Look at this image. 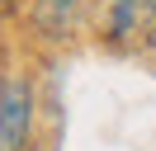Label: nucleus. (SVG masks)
Instances as JSON below:
<instances>
[{
	"instance_id": "obj_1",
	"label": "nucleus",
	"mask_w": 156,
	"mask_h": 151,
	"mask_svg": "<svg viewBox=\"0 0 156 151\" xmlns=\"http://www.w3.org/2000/svg\"><path fill=\"white\" fill-rule=\"evenodd\" d=\"M33 132V85L29 76H10L0 85V151H29Z\"/></svg>"
},
{
	"instance_id": "obj_2",
	"label": "nucleus",
	"mask_w": 156,
	"mask_h": 151,
	"mask_svg": "<svg viewBox=\"0 0 156 151\" xmlns=\"http://www.w3.org/2000/svg\"><path fill=\"white\" fill-rule=\"evenodd\" d=\"M104 28L114 43H137L156 33V0H104Z\"/></svg>"
},
{
	"instance_id": "obj_3",
	"label": "nucleus",
	"mask_w": 156,
	"mask_h": 151,
	"mask_svg": "<svg viewBox=\"0 0 156 151\" xmlns=\"http://www.w3.org/2000/svg\"><path fill=\"white\" fill-rule=\"evenodd\" d=\"M80 19V0H38L33 5V28L43 38H66Z\"/></svg>"
},
{
	"instance_id": "obj_4",
	"label": "nucleus",
	"mask_w": 156,
	"mask_h": 151,
	"mask_svg": "<svg viewBox=\"0 0 156 151\" xmlns=\"http://www.w3.org/2000/svg\"><path fill=\"white\" fill-rule=\"evenodd\" d=\"M38 151H48V146H38Z\"/></svg>"
}]
</instances>
